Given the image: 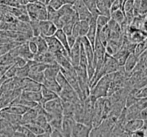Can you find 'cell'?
Masks as SVG:
<instances>
[{"label":"cell","instance_id":"obj_4","mask_svg":"<svg viewBox=\"0 0 147 137\" xmlns=\"http://www.w3.org/2000/svg\"><path fill=\"white\" fill-rule=\"evenodd\" d=\"M58 96L61 98L62 101H67V102H72V103H75L78 100H81L78 97L75 90L70 85L67 87H64V88H61V91L59 92Z\"/></svg>","mask_w":147,"mask_h":137},{"label":"cell","instance_id":"obj_9","mask_svg":"<svg viewBox=\"0 0 147 137\" xmlns=\"http://www.w3.org/2000/svg\"><path fill=\"white\" fill-rule=\"evenodd\" d=\"M137 64H138V55H136L135 53H129V55L127 56L123 65V69L125 71V73L127 74V76H129L132 73V71L137 66Z\"/></svg>","mask_w":147,"mask_h":137},{"label":"cell","instance_id":"obj_35","mask_svg":"<svg viewBox=\"0 0 147 137\" xmlns=\"http://www.w3.org/2000/svg\"><path fill=\"white\" fill-rule=\"evenodd\" d=\"M138 118H139V119H142V120H146L147 119V108H144V109L140 110Z\"/></svg>","mask_w":147,"mask_h":137},{"label":"cell","instance_id":"obj_26","mask_svg":"<svg viewBox=\"0 0 147 137\" xmlns=\"http://www.w3.org/2000/svg\"><path fill=\"white\" fill-rule=\"evenodd\" d=\"M28 73H29V65L28 63L25 66H22V67H17V71H16V76L15 77L23 78L27 77Z\"/></svg>","mask_w":147,"mask_h":137},{"label":"cell","instance_id":"obj_40","mask_svg":"<svg viewBox=\"0 0 147 137\" xmlns=\"http://www.w3.org/2000/svg\"><path fill=\"white\" fill-rule=\"evenodd\" d=\"M145 15H146V17H147V13H146V14H145Z\"/></svg>","mask_w":147,"mask_h":137},{"label":"cell","instance_id":"obj_12","mask_svg":"<svg viewBox=\"0 0 147 137\" xmlns=\"http://www.w3.org/2000/svg\"><path fill=\"white\" fill-rule=\"evenodd\" d=\"M20 97L24 100L30 101V102L40 103L41 94L40 91H33V90H21Z\"/></svg>","mask_w":147,"mask_h":137},{"label":"cell","instance_id":"obj_29","mask_svg":"<svg viewBox=\"0 0 147 137\" xmlns=\"http://www.w3.org/2000/svg\"><path fill=\"white\" fill-rule=\"evenodd\" d=\"M26 42H27V45L28 47H29L30 51L33 53V54H36L37 53V45H36V41H35V37L32 36L31 38H29L28 40H26Z\"/></svg>","mask_w":147,"mask_h":137},{"label":"cell","instance_id":"obj_7","mask_svg":"<svg viewBox=\"0 0 147 137\" xmlns=\"http://www.w3.org/2000/svg\"><path fill=\"white\" fill-rule=\"evenodd\" d=\"M89 28V22L85 20H77L74 23L73 29H72L71 34H73L75 37H82L85 36Z\"/></svg>","mask_w":147,"mask_h":137},{"label":"cell","instance_id":"obj_25","mask_svg":"<svg viewBox=\"0 0 147 137\" xmlns=\"http://www.w3.org/2000/svg\"><path fill=\"white\" fill-rule=\"evenodd\" d=\"M109 19H110V16H107V15H102V14H99L96 18V25L97 28H102L104 26L107 25L108 23Z\"/></svg>","mask_w":147,"mask_h":137},{"label":"cell","instance_id":"obj_5","mask_svg":"<svg viewBox=\"0 0 147 137\" xmlns=\"http://www.w3.org/2000/svg\"><path fill=\"white\" fill-rule=\"evenodd\" d=\"M57 30V27L52 21L48 19L40 20L39 21V31H40V35L43 37L47 36H52L54 35L55 31Z\"/></svg>","mask_w":147,"mask_h":137},{"label":"cell","instance_id":"obj_23","mask_svg":"<svg viewBox=\"0 0 147 137\" xmlns=\"http://www.w3.org/2000/svg\"><path fill=\"white\" fill-rule=\"evenodd\" d=\"M34 37H35V41H36V45H37V53H42L48 50V45H47V42L44 37L41 36V35H39V36H34Z\"/></svg>","mask_w":147,"mask_h":137},{"label":"cell","instance_id":"obj_24","mask_svg":"<svg viewBox=\"0 0 147 137\" xmlns=\"http://www.w3.org/2000/svg\"><path fill=\"white\" fill-rule=\"evenodd\" d=\"M83 1L93 17L97 18V16L99 15V11L97 9V0H83Z\"/></svg>","mask_w":147,"mask_h":137},{"label":"cell","instance_id":"obj_22","mask_svg":"<svg viewBox=\"0 0 147 137\" xmlns=\"http://www.w3.org/2000/svg\"><path fill=\"white\" fill-rule=\"evenodd\" d=\"M110 18L116 21L117 23L121 24L125 20V12L122 8H118V9L114 10V11L110 12Z\"/></svg>","mask_w":147,"mask_h":137},{"label":"cell","instance_id":"obj_17","mask_svg":"<svg viewBox=\"0 0 147 137\" xmlns=\"http://www.w3.org/2000/svg\"><path fill=\"white\" fill-rule=\"evenodd\" d=\"M59 71H60V66L57 63L49 64V65L46 66V68L43 71L44 78H56Z\"/></svg>","mask_w":147,"mask_h":137},{"label":"cell","instance_id":"obj_16","mask_svg":"<svg viewBox=\"0 0 147 137\" xmlns=\"http://www.w3.org/2000/svg\"><path fill=\"white\" fill-rule=\"evenodd\" d=\"M40 94H41V101H40V104H43V103H45L46 101L51 100V99L58 97V94H57V93L53 92L52 90L48 89L47 87L43 86V85H41Z\"/></svg>","mask_w":147,"mask_h":137},{"label":"cell","instance_id":"obj_11","mask_svg":"<svg viewBox=\"0 0 147 137\" xmlns=\"http://www.w3.org/2000/svg\"><path fill=\"white\" fill-rule=\"evenodd\" d=\"M75 119L73 116H63L62 117L61 132L63 136H71V131L73 125L75 123Z\"/></svg>","mask_w":147,"mask_h":137},{"label":"cell","instance_id":"obj_30","mask_svg":"<svg viewBox=\"0 0 147 137\" xmlns=\"http://www.w3.org/2000/svg\"><path fill=\"white\" fill-rule=\"evenodd\" d=\"M64 4V2L62 0H49L48 3H47V6L53 8L55 10H58L60 7Z\"/></svg>","mask_w":147,"mask_h":137},{"label":"cell","instance_id":"obj_39","mask_svg":"<svg viewBox=\"0 0 147 137\" xmlns=\"http://www.w3.org/2000/svg\"><path fill=\"white\" fill-rule=\"evenodd\" d=\"M36 1H38V2H41V0H36Z\"/></svg>","mask_w":147,"mask_h":137},{"label":"cell","instance_id":"obj_31","mask_svg":"<svg viewBox=\"0 0 147 137\" xmlns=\"http://www.w3.org/2000/svg\"><path fill=\"white\" fill-rule=\"evenodd\" d=\"M27 63H28V60H26L25 58L21 57V56H16L13 64L17 66V67H22V66H25Z\"/></svg>","mask_w":147,"mask_h":137},{"label":"cell","instance_id":"obj_21","mask_svg":"<svg viewBox=\"0 0 147 137\" xmlns=\"http://www.w3.org/2000/svg\"><path fill=\"white\" fill-rule=\"evenodd\" d=\"M54 36L56 37L57 40H58L59 42L61 43L62 46H63L64 48L67 50V52L69 53L70 48H69V46H68V42H67V34H66V33L64 32V31L62 30L61 28H59V29H57V30L55 31Z\"/></svg>","mask_w":147,"mask_h":137},{"label":"cell","instance_id":"obj_13","mask_svg":"<svg viewBox=\"0 0 147 137\" xmlns=\"http://www.w3.org/2000/svg\"><path fill=\"white\" fill-rule=\"evenodd\" d=\"M143 125V120L139 119V118H136V119H131V120H127V121L124 123V129L130 134L131 136V133L133 131L137 129H140Z\"/></svg>","mask_w":147,"mask_h":137},{"label":"cell","instance_id":"obj_28","mask_svg":"<svg viewBox=\"0 0 147 137\" xmlns=\"http://www.w3.org/2000/svg\"><path fill=\"white\" fill-rule=\"evenodd\" d=\"M16 71H17V66L12 64V65L8 66L7 70L5 72V77L7 79H11V78H14L16 76Z\"/></svg>","mask_w":147,"mask_h":137},{"label":"cell","instance_id":"obj_6","mask_svg":"<svg viewBox=\"0 0 147 137\" xmlns=\"http://www.w3.org/2000/svg\"><path fill=\"white\" fill-rule=\"evenodd\" d=\"M91 126L86 125L82 122L76 121L71 131V136L73 137H88L91 131Z\"/></svg>","mask_w":147,"mask_h":137},{"label":"cell","instance_id":"obj_27","mask_svg":"<svg viewBox=\"0 0 147 137\" xmlns=\"http://www.w3.org/2000/svg\"><path fill=\"white\" fill-rule=\"evenodd\" d=\"M28 77L33 79L34 81L39 82L42 84L43 80H44V74L43 72H33V71H29L28 73Z\"/></svg>","mask_w":147,"mask_h":137},{"label":"cell","instance_id":"obj_33","mask_svg":"<svg viewBox=\"0 0 147 137\" xmlns=\"http://www.w3.org/2000/svg\"><path fill=\"white\" fill-rule=\"evenodd\" d=\"M77 39H78L77 37H75L73 34L67 35V42H68V46H69V48H71V47L75 44L76 41H77Z\"/></svg>","mask_w":147,"mask_h":137},{"label":"cell","instance_id":"obj_18","mask_svg":"<svg viewBox=\"0 0 147 137\" xmlns=\"http://www.w3.org/2000/svg\"><path fill=\"white\" fill-rule=\"evenodd\" d=\"M42 85L52 90L53 92L57 93V94H59V92L61 91V87L58 84V82L56 81V78H44Z\"/></svg>","mask_w":147,"mask_h":137},{"label":"cell","instance_id":"obj_2","mask_svg":"<svg viewBox=\"0 0 147 137\" xmlns=\"http://www.w3.org/2000/svg\"><path fill=\"white\" fill-rule=\"evenodd\" d=\"M42 106L45 111L52 115V118L55 116H63V102L59 96L46 101L45 103H43Z\"/></svg>","mask_w":147,"mask_h":137},{"label":"cell","instance_id":"obj_38","mask_svg":"<svg viewBox=\"0 0 147 137\" xmlns=\"http://www.w3.org/2000/svg\"><path fill=\"white\" fill-rule=\"evenodd\" d=\"M49 0H41V3L45 4V5H47V3H48Z\"/></svg>","mask_w":147,"mask_h":137},{"label":"cell","instance_id":"obj_37","mask_svg":"<svg viewBox=\"0 0 147 137\" xmlns=\"http://www.w3.org/2000/svg\"><path fill=\"white\" fill-rule=\"evenodd\" d=\"M64 2V4H73L75 2V0H62Z\"/></svg>","mask_w":147,"mask_h":137},{"label":"cell","instance_id":"obj_36","mask_svg":"<svg viewBox=\"0 0 147 137\" xmlns=\"http://www.w3.org/2000/svg\"><path fill=\"white\" fill-rule=\"evenodd\" d=\"M142 30L147 34V17L145 18V20H144L143 24H142Z\"/></svg>","mask_w":147,"mask_h":137},{"label":"cell","instance_id":"obj_15","mask_svg":"<svg viewBox=\"0 0 147 137\" xmlns=\"http://www.w3.org/2000/svg\"><path fill=\"white\" fill-rule=\"evenodd\" d=\"M96 32H97V25H96V18L93 17L91 19V21L89 22V28L88 31L86 33L85 36L87 37V39L90 41L91 45L94 46L95 39H96Z\"/></svg>","mask_w":147,"mask_h":137},{"label":"cell","instance_id":"obj_10","mask_svg":"<svg viewBox=\"0 0 147 137\" xmlns=\"http://www.w3.org/2000/svg\"><path fill=\"white\" fill-rule=\"evenodd\" d=\"M80 46H81V44H80L79 37H78L76 43L71 47V48H70L69 53H68V56H69V60H70V62H71V64H72V66H73V67L79 65Z\"/></svg>","mask_w":147,"mask_h":137},{"label":"cell","instance_id":"obj_19","mask_svg":"<svg viewBox=\"0 0 147 137\" xmlns=\"http://www.w3.org/2000/svg\"><path fill=\"white\" fill-rule=\"evenodd\" d=\"M38 112L35 107H32V108H29L26 112H24L21 115V124H27L30 123L34 120V118L37 116Z\"/></svg>","mask_w":147,"mask_h":137},{"label":"cell","instance_id":"obj_34","mask_svg":"<svg viewBox=\"0 0 147 137\" xmlns=\"http://www.w3.org/2000/svg\"><path fill=\"white\" fill-rule=\"evenodd\" d=\"M63 134H62L61 130L57 129V128H52V131L50 133V137H62Z\"/></svg>","mask_w":147,"mask_h":137},{"label":"cell","instance_id":"obj_32","mask_svg":"<svg viewBox=\"0 0 147 137\" xmlns=\"http://www.w3.org/2000/svg\"><path fill=\"white\" fill-rule=\"evenodd\" d=\"M147 13V0H140L139 7H138V14L145 15Z\"/></svg>","mask_w":147,"mask_h":137},{"label":"cell","instance_id":"obj_1","mask_svg":"<svg viewBox=\"0 0 147 137\" xmlns=\"http://www.w3.org/2000/svg\"><path fill=\"white\" fill-rule=\"evenodd\" d=\"M26 11L29 16L30 20L40 21V20L47 19V10L46 5L41 2H30L26 5Z\"/></svg>","mask_w":147,"mask_h":137},{"label":"cell","instance_id":"obj_14","mask_svg":"<svg viewBox=\"0 0 147 137\" xmlns=\"http://www.w3.org/2000/svg\"><path fill=\"white\" fill-rule=\"evenodd\" d=\"M17 51H18V56H21V57L25 58L26 60H31L33 58V56H34V54L30 51L26 41L19 43L17 45Z\"/></svg>","mask_w":147,"mask_h":137},{"label":"cell","instance_id":"obj_20","mask_svg":"<svg viewBox=\"0 0 147 137\" xmlns=\"http://www.w3.org/2000/svg\"><path fill=\"white\" fill-rule=\"evenodd\" d=\"M128 55H129V51H128L125 47L122 46L121 48H120L119 50H118L117 52L112 56L116 59V61L118 62V64H119L120 67H123L124 62H125V60H126V58H127Z\"/></svg>","mask_w":147,"mask_h":137},{"label":"cell","instance_id":"obj_8","mask_svg":"<svg viewBox=\"0 0 147 137\" xmlns=\"http://www.w3.org/2000/svg\"><path fill=\"white\" fill-rule=\"evenodd\" d=\"M44 38L47 42V45H48V51H50L52 54L57 53V52H62V51H66V52H67V50L62 46V44L57 40V38L54 35L44 37Z\"/></svg>","mask_w":147,"mask_h":137},{"label":"cell","instance_id":"obj_3","mask_svg":"<svg viewBox=\"0 0 147 137\" xmlns=\"http://www.w3.org/2000/svg\"><path fill=\"white\" fill-rule=\"evenodd\" d=\"M72 7H73V9L77 13L79 20H85V21L90 22L91 19L93 18L92 14L87 9L83 0H75V2L72 4Z\"/></svg>","mask_w":147,"mask_h":137}]
</instances>
